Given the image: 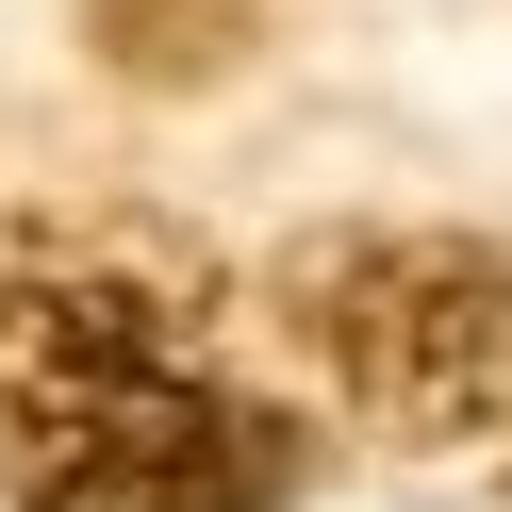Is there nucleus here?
Masks as SVG:
<instances>
[{"instance_id": "1", "label": "nucleus", "mask_w": 512, "mask_h": 512, "mask_svg": "<svg viewBox=\"0 0 512 512\" xmlns=\"http://www.w3.org/2000/svg\"><path fill=\"white\" fill-rule=\"evenodd\" d=\"M0 496L17 512H281L298 430L215 364L182 248H0Z\"/></svg>"}, {"instance_id": "2", "label": "nucleus", "mask_w": 512, "mask_h": 512, "mask_svg": "<svg viewBox=\"0 0 512 512\" xmlns=\"http://www.w3.org/2000/svg\"><path fill=\"white\" fill-rule=\"evenodd\" d=\"M281 331L397 446L512 430V248H479V232H331V248H298L281 265Z\"/></svg>"}]
</instances>
